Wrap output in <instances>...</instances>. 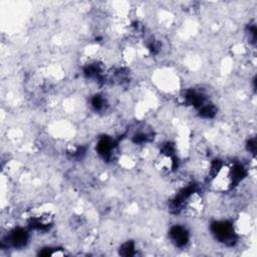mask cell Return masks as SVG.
Listing matches in <instances>:
<instances>
[{
	"instance_id": "obj_1",
	"label": "cell",
	"mask_w": 257,
	"mask_h": 257,
	"mask_svg": "<svg viewBox=\"0 0 257 257\" xmlns=\"http://www.w3.org/2000/svg\"><path fill=\"white\" fill-rule=\"evenodd\" d=\"M212 231L220 241L228 245H233L235 238L231 224L227 222H216L212 226Z\"/></svg>"
},
{
	"instance_id": "obj_3",
	"label": "cell",
	"mask_w": 257,
	"mask_h": 257,
	"mask_svg": "<svg viewBox=\"0 0 257 257\" xmlns=\"http://www.w3.org/2000/svg\"><path fill=\"white\" fill-rule=\"evenodd\" d=\"M8 242L13 247H23L27 242V234L22 229H15L8 236Z\"/></svg>"
},
{
	"instance_id": "obj_2",
	"label": "cell",
	"mask_w": 257,
	"mask_h": 257,
	"mask_svg": "<svg viewBox=\"0 0 257 257\" xmlns=\"http://www.w3.org/2000/svg\"><path fill=\"white\" fill-rule=\"evenodd\" d=\"M170 236L172 241L176 244V246L183 247L188 242V232L186 229L182 226H175L170 231Z\"/></svg>"
}]
</instances>
